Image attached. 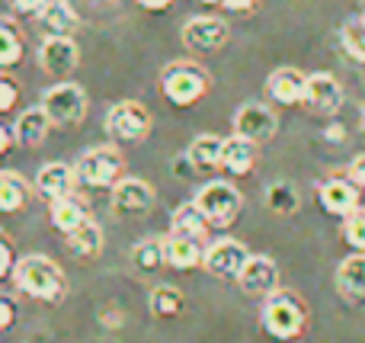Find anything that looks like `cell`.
I'll return each instance as SVG.
<instances>
[{"label": "cell", "instance_id": "6da1fadb", "mask_svg": "<svg viewBox=\"0 0 365 343\" xmlns=\"http://www.w3.org/2000/svg\"><path fill=\"white\" fill-rule=\"evenodd\" d=\"M13 286L36 302L58 305V302H64V295H68V276H64V270L58 267L55 260H48L45 254H26L16 260Z\"/></svg>", "mask_w": 365, "mask_h": 343}, {"label": "cell", "instance_id": "7a4b0ae2", "mask_svg": "<svg viewBox=\"0 0 365 343\" xmlns=\"http://www.w3.org/2000/svg\"><path fill=\"white\" fill-rule=\"evenodd\" d=\"M259 324L269 334L272 340L292 343L304 334L308 327V305H304L302 295L289 292V289H276L272 295L263 299V308H259Z\"/></svg>", "mask_w": 365, "mask_h": 343}, {"label": "cell", "instance_id": "3957f363", "mask_svg": "<svg viewBox=\"0 0 365 343\" xmlns=\"http://www.w3.org/2000/svg\"><path fill=\"white\" fill-rule=\"evenodd\" d=\"M160 93L170 106L189 109L199 100H205V93L212 90V77L199 61H170L160 71Z\"/></svg>", "mask_w": 365, "mask_h": 343}, {"label": "cell", "instance_id": "277c9868", "mask_svg": "<svg viewBox=\"0 0 365 343\" xmlns=\"http://www.w3.org/2000/svg\"><path fill=\"white\" fill-rule=\"evenodd\" d=\"M74 173H77V186L113 193L115 186L125 180V158H122V151L115 145L90 148L74 164Z\"/></svg>", "mask_w": 365, "mask_h": 343}, {"label": "cell", "instance_id": "5b68a950", "mask_svg": "<svg viewBox=\"0 0 365 343\" xmlns=\"http://www.w3.org/2000/svg\"><path fill=\"white\" fill-rule=\"evenodd\" d=\"M192 203L202 209V215L208 218L212 228H231L237 222L240 209H244L240 190L234 183H227V180H208L205 186H199Z\"/></svg>", "mask_w": 365, "mask_h": 343}, {"label": "cell", "instance_id": "8992f818", "mask_svg": "<svg viewBox=\"0 0 365 343\" xmlns=\"http://www.w3.org/2000/svg\"><path fill=\"white\" fill-rule=\"evenodd\" d=\"M42 109L48 113L55 128H77L83 122V116H87V93L74 81H61L45 90Z\"/></svg>", "mask_w": 365, "mask_h": 343}, {"label": "cell", "instance_id": "52a82bcc", "mask_svg": "<svg viewBox=\"0 0 365 343\" xmlns=\"http://www.w3.org/2000/svg\"><path fill=\"white\" fill-rule=\"evenodd\" d=\"M151 132V113L135 100L115 103L106 113V135L115 145H138Z\"/></svg>", "mask_w": 365, "mask_h": 343}, {"label": "cell", "instance_id": "ba28073f", "mask_svg": "<svg viewBox=\"0 0 365 343\" xmlns=\"http://www.w3.org/2000/svg\"><path fill=\"white\" fill-rule=\"evenodd\" d=\"M250 257L253 254L240 241H234V237H218V241H212L205 247L202 267H205V273L215 276V280H234L237 282V276L244 273V267H247Z\"/></svg>", "mask_w": 365, "mask_h": 343}, {"label": "cell", "instance_id": "9c48e42d", "mask_svg": "<svg viewBox=\"0 0 365 343\" xmlns=\"http://www.w3.org/2000/svg\"><path fill=\"white\" fill-rule=\"evenodd\" d=\"M279 132V116L272 113L266 103H244L234 113V135L253 141V145H266Z\"/></svg>", "mask_w": 365, "mask_h": 343}, {"label": "cell", "instance_id": "30bf717a", "mask_svg": "<svg viewBox=\"0 0 365 343\" xmlns=\"http://www.w3.org/2000/svg\"><path fill=\"white\" fill-rule=\"evenodd\" d=\"M227 39H231V26L221 16H192L182 26V45L189 51H199V55L225 48Z\"/></svg>", "mask_w": 365, "mask_h": 343}, {"label": "cell", "instance_id": "8fae6325", "mask_svg": "<svg viewBox=\"0 0 365 343\" xmlns=\"http://www.w3.org/2000/svg\"><path fill=\"white\" fill-rule=\"evenodd\" d=\"M359 193L362 190L349 180V173H334V177L317 183V203H321V209L330 212V215L346 218L359 209Z\"/></svg>", "mask_w": 365, "mask_h": 343}, {"label": "cell", "instance_id": "7c38bea8", "mask_svg": "<svg viewBox=\"0 0 365 343\" xmlns=\"http://www.w3.org/2000/svg\"><path fill=\"white\" fill-rule=\"evenodd\" d=\"M343 100H346V93H343V83L336 81L334 74H327V71H314V74H308V87H304V106L311 109V113L317 116H336L343 106Z\"/></svg>", "mask_w": 365, "mask_h": 343}, {"label": "cell", "instance_id": "4fadbf2b", "mask_svg": "<svg viewBox=\"0 0 365 343\" xmlns=\"http://www.w3.org/2000/svg\"><path fill=\"white\" fill-rule=\"evenodd\" d=\"M237 286H240V292L250 295V299H266V295H272L279 289L276 260L266 254H253L250 260H247L244 273L237 276Z\"/></svg>", "mask_w": 365, "mask_h": 343}, {"label": "cell", "instance_id": "5bb4252c", "mask_svg": "<svg viewBox=\"0 0 365 343\" xmlns=\"http://www.w3.org/2000/svg\"><path fill=\"white\" fill-rule=\"evenodd\" d=\"M158 203V193L151 183L138 177H125L119 186L113 190V212L115 215H141V212L154 209Z\"/></svg>", "mask_w": 365, "mask_h": 343}, {"label": "cell", "instance_id": "9a60e30c", "mask_svg": "<svg viewBox=\"0 0 365 343\" xmlns=\"http://www.w3.org/2000/svg\"><path fill=\"white\" fill-rule=\"evenodd\" d=\"M38 64L51 77H68L81 64V48L74 39H45L38 45Z\"/></svg>", "mask_w": 365, "mask_h": 343}, {"label": "cell", "instance_id": "2e32d148", "mask_svg": "<svg viewBox=\"0 0 365 343\" xmlns=\"http://www.w3.org/2000/svg\"><path fill=\"white\" fill-rule=\"evenodd\" d=\"M36 193L45 199V203H58V199L64 196H74V186H77V173L74 167L61 164V160H51V164H45L42 170L36 173Z\"/></svg>", "mask_w": 365, "mask_h": 343}, {"label": "cell", "instance_id": "e0dca14e", "mask_svg": "<svg viewBox=\"0 0 365 343\" xmlns=\"http://www.w3.org/2000/svg\"><path fill=\"white\" fill-rule=\"evenodd\" d=\"M304 87H308V74L298 68H276L266 77V93L276 106H298L304 103Z\"/></svg>", "mask_w": 365, "mask_h": 343}, {"label": "cell", "instance_id": "ac0fdd59", "mask_svg": "<svg viewBox=\"0 0 365 343\" xmlns=\"http://www.w3.org/2000/svg\"><path fill=\"white\" fill-rule=\"evenodd\" d=\"M336 292L346 305L365 308V254H349L336 267Z\"/></svg>", "mask_w": 365, "mask_h": 343}, {"label": "cell", "instance_id": "d6986e66", "mask_svg": "<svg viewBox=\"0 0 365 343\" xmlns=\"http://www.w3.org/2000/svg\"><path fill=\"white\" fill-rule=\"evenodd\" d=\"M36 23L45 32V39H74V32L81 29V16L68 0H51L36 16Z\"/></svg>", "mask_w": 365, "mask_h": 343}, {"label": "cell", "instance_id": "ffe728a7", "mask_svg": "<svg viewBox=\"0 0 365 343\" xmlns=\"http://www.w3.org/2000/svg\"><path fill=\"white\" fill-rule=\"evenodd\" d=\"M257 160H259V145L240 138V135L225 138V151H221V170L225 173H231V177H247V173H253Z\"/></svg>", "mask_w": 365, "mask_h": 343}, {"label": "cell", "instance_id": "44dd1931", "mask_svg": "<svg viewBox=\"0 0 365 343\" xmlns=\"http://www.w3.org/2000/svg\"><path fill=\"white\" fill-rule=\"evenodd\" d=\"M51 128L55 126H51L48 113L42 109V103H38V106L23 109V113L16 116V122H13V132H16V145L19 148H38L45 138H48Z\"/></svg>", "mask_w": 365, "mask_h": 343}, {"label": "cell", "instance_id": "7402d4cb", "mask_svg": "<svg viewBox=\"0 0 365 343\" xmlns=\"http://www.w3.org/2000/svg\"><path fill=\"white\" fill-rule=\"evenodd\" d=\"M48 215H51V228L61 231L64 237H68L71 231L81 228L83 222H90V209H87V203H83L77 193H74V196L58 199V203H51Z\"/></svg>", "mask_w": 365, "mask_h": 343}, {"label": "cell", "instance_id": "603a6c76", "mask_svg": "<svg viewBox=\"0 0 365 343\" xmlns=\"http://www.w3.org/2000/svg\"><path fill=\"white\" fill-rule=\"evenodd\" d=\"M208 228H212V225H208V218L202 215V209L195 203H182L170 218V235L189 237V241H199V244H205Z\"/></svg>", "mask_w": 365, "mask_h": 343}, {"label": "cell", "instance_id": "cb8c5ba5", "mask_svg": "<svg viewBox=\"0 0 365 343\" xmlns=\"http://www.w3.org/2000/svg\"><path fill=\"white\" fill-rule=\"evenodd\" d=\"M36 186H29L16 170H0V212L13 215V212H23L29 205Z\"/></svg>", "mask_w": 365, "mask_h": 343}, {"label": "cell", "instance_id": "d4e9b609", "mask_svg": "<svg viewBox=\"0 0 365 343\" xmlns=\"http://www.w3.org/2000/svg\"><path fill=\"white\" fill-rule=\"evenodd\" d=\"M221 151H225V138L205 132V135L189 141L186 158L195 170H221Z\"/></svg>", "mask_w": 365, "mask_h": 343}, {"label": "cell", "instance_id": "484cf974", "mask_svg": "<svg viewBox=\"0 0 365 343\" xmlns=\"http://www.w3.org/2000/svg\"><path fill=\"white\" fill-rule=\"evenodd\" d=\"M202 257H205V247L199 241H189V237H167V267L177 270V273H189V270L202 267Z\"/></svg>", "mask_w": 365, "mask_h": 343}, {"label": "cell", "instance_id": "4316f807", "mask_svg": "<svg viewBox=\"0 0 365 343\" xmlns=\"http://www.w3.org/2000/svg\"><path fill=\"white\" fill-rule=\"evenodd\" d=\"M64 247H68V254L77 257V260H90V257H96L103 250V228L90 218V222H83L81 228L64 237Z\"/></svg>", "mask_w": 365, "mask_h": 343}, {"label": "cell", "instance_id": "83f0119b", "mask_svg": "<svg viewBox=\"0 0 365 343\" xmlns=\"http://www.w3.org/2000/svg\"><path fill=\"white\" fill-rule=\"evenodd\" d=\"M128 257L138 273H158L167 267V237H145L135 244Z\"/></svg>", "mask_w": 365, "mask_h": 343}, {"label": "cell", "instance_id": "f1b7e54d", "mask_svg": "<svg viewBox=\"0 0 365 343\" xmlns=\"http://www.w3.org/2000/svg\"><path fill=\"white\" fill-rule=\"evenodd\" d=\"M23 32H19V23L13 16H0V71H10L23 61Z\"/></svg>", "mask_w": 365, "mask_h": 343}, {"label": "cell", "instance_id": "f546056e", "mask_svg": "<svg viewBox=\"0 0 365 343\" xmlns=\"http://www.w3.org/2000/svg\"><path fill=\"white\" fill-rule=\"evenodd\" d=\"M148 308H151L154 318L160 321H173L182 314V308H186V299H182V292L177 286H167V282H158V286L151 289V295H148Z\"/></svg>", "mask_w": 365, "mask_h": 343}, {"label": "cell", "instance_id": "4dcf8cb0", "mask_svg": "<svg viewBox=\"0 0 365 343\" xmlns=\"http://www.w3.org/2000/svg\"><path fill=\"white\" fill-rule=\"evenodd\" d=\"M266 209L276 212V215L289 218L298 212V205H302V196H298V190L289 183V180H276V183L266 186V196H263Z\"/></svg>", "mask_w": 365, "mask_h": 343}, {"label": "cell", "instance_id": "1f68e13d", "mask_svg": "<svg viewBox=\"0 0 365 343\" xmlns=\"http://www.w3.org/2000/svg\"><path fill=\"white\" fill-rule=\"evenodd\" d=\"M340 45H343V51H346L353 61L365 64V13H356V16H349L346 23H343Z\"/></svg>", "mask_w": 365, "mask_h": 343}, {"label": "cell", "instance_id": "d6a6232c", "mask_svg": "<svg viewBox=\"0 0 365 343\" xmlns=\"http://www.w3.org/2000/svg\"><path fill=\"white\" fill-rule=\"evenodd\" d=\"M343 241H346L356 254H365V205H359L353 215L343 218Z\"/></svg>", "mask_w": 365, "mask_h": 343}, {"label": "cell", "instance_id": "836d02e7", "mask_svg": "<svg viewBox=\"0 0 365 343\" xmlns=\"http://www.w3.org/2000/svg\"><path fill=\"white\" fill-rule=\"evenodd\" d=\"M19 103V83L10 71H0V116L13 113Z\"/></svg>", "mask_w": 365, "mask_h": 343}, {"label": "cell", "instance_id": "e575fe53", "mask_svg": "<svg viewBox=\"0 0 365 343\" xmlns=\"http://www.w3.org/2000/svg\"><path fill=\"white\" fill-rule=\"evenodd\" d=\"M13 270H16V254H13L10 237L0 231V282H4L6 276H13Z\"/></svg>", "mask_w": 365, "mask_h": 343}, {"label": "cell", "instance_id": "d590c367", "mask_svg": "<svg viewBox=\"0 0 365 343\" xmlns=\"http://www.w3.org/2000/svg\"><path fill=\"white\" fill-rule=\"evenodd\" d=\"M19 318V308H16V299L13 295H4L0 292V331H10Z\"/></svg>", "mask_w": 365, "mask_h": 343}, {"label": "cell", "instance_id": "8d00e7d4", "mask_svg": "<svg viewBox=\"0 0 365 343\" xmlns=\"http://www.w3.org/2000/svg\"><path fill=\"white\" fill-rule=\"evenodd\" d=\"M48 4L51 0H6V6H10L16 16H38Z\"/></svg>", "mask_w": 365, "mask_h": 343}, {"label": "cell", "instance_id": "74e56055", "mask_svg": "<svg viewBox=\"0 0 365 343\" xmlns=\"http://www.w3.org/2000/svg\"><path fill=\"white\" fill-rule=\"evenodd\" d=\"M259 4H263V0H225L221 10L231 13V16H253V13L259 10Z\"/></svg>", "mask_w": 365, "mask_h": 343}, {"label": "cell", "instance_id": "f35d334b", "mask_svg": "<svg viewBox=\"0 0 365 343\" xmlns=\"http://www.w3.org/2000/svg\"><path fill=\"white\" fill-rule=\"evenodd\" d=\"M13 148H16V132H13V126L0 122V158H4V154H10Z\"/></svg>", "mask_w": 365, "mask_h": 343}, {"label": "cell", "instance_id": "ab89813d", "mask_svg": "<svg viewBox=\"0 0 365 343\" xmlns=\"http://www.w3.org/2000/svg\"><path fill=\"white\" fill-rule=\"evenodd\" d=\"M349 180H353L359 190H365V154H359V158H353V164H349Z\"/></svg>", "mask_w": 365, "mask_h": 343}, {"label": "cell", "instance_id": "60d3db41", "mask_svg": "<svg viewBox=\"0 0 365 343\" xmlns=\"http://www.w3.org/2000/svg\"><path fill=\"white\" fill-rule=\"evenodd\" d=\"M132 4L141 6L145 13H167L173 4H177V0H132Z\"/></svg>", "mask_w": 365, "mask_h": 343}, {"label": "cell", "instance_id": "b9f144b4", "mask_svg": "<svg viewBox=\"0 0 365 343\" xmlns=\"http://www.w3.org/2000/svg\"><path fill=\"white\" fill-rule=\"evenodd\" d=\"M324 138H327V141H334V145H340V141H346V128H343L340 122H334V126H327V128H324Z\"/></svg>", "mask_w": 365, "mask_h": 343}, {"label": "cell", "instance_id": "7bdbcfd3", "mask_svg": "<svg viewBox=\"0 0 365 343\" xmlns=\"http://www.w3.org/2000/svg\"><path fill=\"white\" fill-rule=\"evenodd\" d=\"M199 4H205V6H221L225 0H199Z\"/></svg>", "mask_w": 365, "mask_h": 343}, {"label": "cell", "instance_id": "ee69618b", "mask_svg": "<svg viewBox=\"0 0 365 343\" xmlns=\"http://www.w3.org/2000/svg\"><path fill=\"white\" fill-rule=\"evenodd\" d=\"M362 132H365V109H362Z\"/></svg>", "mask_w": 365, "mask_h": 343}]
</instances>
